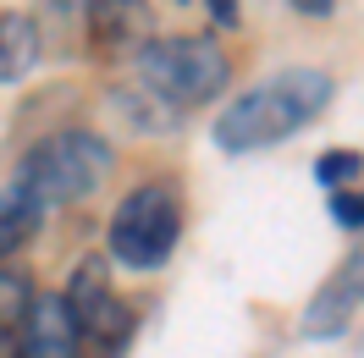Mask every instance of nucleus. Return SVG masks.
<instances>
[{
    "label": "nucleus",
    "instance_id": "obj_1",
    "mask_svg": "<svg viewBox=\"0 0 364 358\" xmlns=\"http://www.w3.org/2000/svg\"><path fill=\"white\" fill-rule=\"evenodd\" d=\"M331 72L320 67H287L254 83L249 94H237L227 111L215 116V143L227 155H254V149H271V143H287L293 133H304L326 105H331Z\"/></svg>",
    "mask_w": 364,
    "mask_h": 358
},
{
    "label": "nucleus",
    "instance_id": "obj_2",
    "mask_svg": "<svg viewBox=\"0 0 364 358\" xmlns=\"http://www.w3.org/2000/svg\"><path fill=\"white\" fill-rule=\"evenodd\" d=\"M116 171V149L100 133H83V127H67V133L39 138L23 160H17V177L11 188L28 193V199L50 210V204H77L89 199L100 182Z\"/></svg>",
    "mask_w": 364,
    "mask_h": 358
},
{
    "label": "nucleus",
    "instance_id": "obj_3",
    "mask_svg": "<svg viewBox=\"0 0 364 358\" xmlns=\"http://www.w3.org/2000/svg\"><path fill=\"white\" fill-rule=\"evenodd\" d=\"M138 77L144 89L160 94L171 111L182 105H205L232 83V55L210 33H182V39H155L138 55Z\"/></svg>",
    "mask_w": 364,
    "mask_h": 358
},
{
    "label": "nucleus",
    "instance_id": "obj_4",
    "mask_svg": "<svg viewBox=\"0 0 364 358\" xmlns=\"http://www.w3.org/2000/svg\"><path fill=\"white\" fill-rule=\"evenodd\" d=\"M105 237H111V259H122L127 270H160L182 237L177 193L166 182H138L133 193L116 204Z\"/></svg>",
    "mask_w": 364,
    "mask_h": 358
},
{
    "label": "nucleus",
    "instance_id": "obj_5",
    "mask_svg": "<svg viewBox=\"0 0 364 358\" xmlns=\"http://www.w3.org/2000/svg\"><path fill=\"white\" fill-rule=\"evenodd\" d=\"M149 45H155V6L149 0H89L83 55L116 61V55H144Z\"/></svg>",
    "mask_w": 364,
    "mask_h": 358
},
{
    "label": "nucleus",
    "instance_id": "obj_6",
    "mask_svg": "<svg viewBox=\"0 0 364 358\" xmlns=\"http://www.w3.org/2000/svg\"><path fill=\"white\" fill-rule=\"evenodd\" d=\"M11 336H17L23 358H77L83 353V325H77V314L67 309L61 292H50V298L33 292V303L23 309Z\"/></svg>",
    "mask_w": 364,
    "mask_h": 358
},
{
    "label": "nucleus",
    "instance_id": "obj_7",
    "mask_svg": "<svg viewBox=\"0 0 364 358\" xmlns=\"http://www.w3.org/2000/svg\"><path fill=\"white\" fill-rule=\"evenodd\" d=\"M364 303V254H353L342 270H331V281L309 298V309L298 320V336H309V342H331L353 325V314Z\"/></svg>",
    "mask_w": 364,
    "mask_h": 358
},
{
    "label": "nucleus",
    "instance_id": "obj_8",
    "mask_svg": "<svg viewBox=\"0 0 364 358\" xmlns=\"http://www.w3.org/2000/svg\"><path fill=\"white\" fill-rule=\"evenodd\" d=\"M83 11H89V0H39V17H33L39 50L77 55L83 50Z\"/></svg>",
    "mask_w": 364,
    "mask_h": 358
},
{
    "label": "nucleus",
    "instance_id": "obj_9",
    "mask_svg": "<svg viewBox=\"0 0 364 358\" xmlns=\"http://www.w3.org/2000/svg\"><path fill=\"white\" fill-rule=\"evenodd\" d=\"M39 33L28 11H0V83H17L39 67Z\"/></svg>",
    "mask_w": 364,
    "mask_h": 358
},
{
    "label": "nucleus",
    "instance_id": "obj_10",
    "mask_svg": "<svg viewBox=\"0 0 364 358\" xmlns=\"http://www.w3.org/2000/svg\"><path fill=\"white\" fill-rule=\"evenodd\" d=\"M83 336H89L100 353H122V347L138 336V309H133V303H122V298L111 292V298L83 320Z\"/></svg>",
    "mask_w": 364,
    "mask_h": 358
},
{
    "label": "nucleus",
    "instance_id": "obj_11",
    "mask_svg": "<svg viewBox=\"0 0 364 358\" xmlns=\"http://www.w3.org/2000/svg\"><path fill=\"white\" fill-rule=\"evenodd\" d=\"M61 298H67V309L77 314V325H83V320H89L105 298H111V265H105L100 254L77 259V270H72V281H67V292H61Z\"/></svg>",
    "mask_w": 364,
    "mask_h": 358
},
{
    "label": "nucleus",
    "instance_id": "obj_12",
    "mask_svg": "<svg viewBox=\"0 0 364 358\" xmlns=\"http://www.w3.org/2000/svg\"><path fill=\"white\" fill-rule=\"evenodd\" d=\"M39 221H45V210L6 182V193H0V259H6V254H17V248L33 237V226H39Z\"/></svg>",
    "mask_w": 364,
    "mask_h": 358
},
{
    "label": "nucleus",
    "instance_id": "obj_13",
    "mask_svg": "<svg viewBox=\"0 0 364 358\" xmlns=\"http://www.w3.org/2000/svg\"><path fill=\"white\" fill-rule=\"evenodd\" d=\"M364 177V155L359 149H326V155L315 160V182L320 188H331V193H342L348 182Z\"/></svg>",
    "mask_w": 364,
    "mask_h": 358
},
{
    "label": "nucleus",
    "instance_id": "obj_14",
    "mask_svg": "<svg viewBox=\"0 0 364 358\" xmlns=\"http://www.w3.org/2000/svg\"><path fill=\"white\" fill-rule=\"evenodd\" d=\"M116 94H122V111L133 116L138 127H171V121H177V111L149 89H116Z\"/></svg>",
    "mask_w": 364,
    "mask_h": 358
},
{
    "label": "nucleus",
    "instance_id": "obj_15",
    "mask_svg": "<svg viewBox=\"0 0 364 358\" xmlns=\"http://www.w3.org/2000/svg\"><path fill=\"white\" fill-rule=\"evenodd\" d=\"M33 303V287H28L17 270H0V320L11 325V320H23V309Z\"/></svg>",
    "mask_w": 364,
    "mask_h": 358
},
{
    "label": "nucleus",
    "instance_id": "obj_16",
    "mask_svg": "<svg viewBox=\"0 0 364 358\" xmlns=\"http://www.w3.org/2000/svg\"><path fill=\"white\" fill-rule=\"evenodd\" d=\"M331 221H337L342 232H364V193H353V188L331 193Z\"/></svg>",
    "mask_w": 364,
    "mask_h": 358
},
{
    "label": "nucleus",
    "instance_id": "obj_17",
    "mask_svg": "<svg viewBox=\"0 0 364 358\" xmlns=\"http://www.w3.org/2000/svg\"><path fill=\"white\" fill-rule=\"evenodd\" d=\"M298 17H315V23H326V17H337V0H287Z\"/></svg>",
    "mask_w": 364,
    "mask_h": 358
},
{
    "label": "nucleus",
    "instance_id": "obj_18",
    "mask_svg": "<svg viewBox=\"0 0 364 358\" xmlns=\"http://www.w3.org/2000/svg\"><path fill=\"white\" fill-rule=\"evenodd\" d=\"M210 17L221 28H243V6H237V0H210Z\"/></svg>",
    "mask_w": 364,
    "mask_h": 358
},
{
    "label": "nucleus",
    "instance_id": "obj_19",
    "mask_svg": "<svg viewBox=\"0 0 364 358\" xmlns=\"http://www.w3.org/2000/svg\"><path fill=\"white\" fill-rule=\"evenodd\" d=\"M0 358H23V353H17V336H11V331H0Z\"/></svg>",
    "mask_w": 364,
    "mask_h": 358
}]
</instances>
